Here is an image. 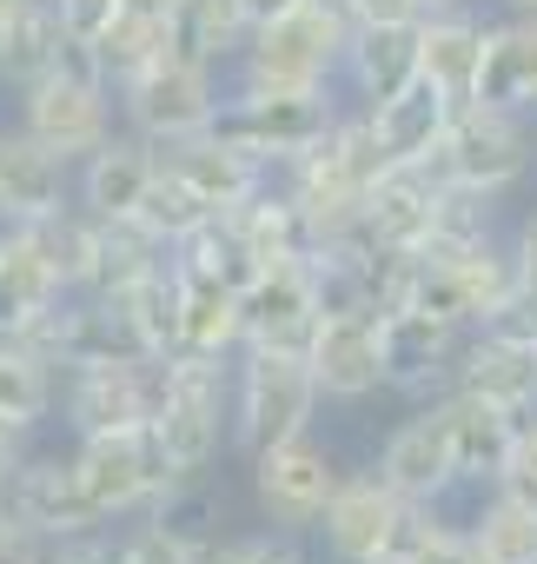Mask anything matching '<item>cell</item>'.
Instances as JSON below:
<instances>
[{
    "label": "cell",
    "mask_w": 537,
    "mask_h": 564,
    "mask_svg": "<svg viewBox=\"0 0 537 564\" xmlns=\"http://www.w3.org/2000/svg\"><path fill=\"white\" fill-rule=\"evenodd\" d=\"M352 21L339 14V0H299L293 14L252 28L245 54L226 67V87L252 94H306V87H339Z\"/></svg>",
    "instance_id": "obj_1"
},
{
    "label": "cell",
    "mask_w": 537,
    "mask_h": 564,
    "mask_svg": "<svg viewBox=\"0 0 537 564\" xmlns=\"http://www.w3.org/2000/svg\"><path fill=\"white\" fill-rule=\"evenodd\" d=\"M319 379L306 352L286 346H239L232 352V452H265L313 432L319 419Z\"/></svg>",
    "instance_id": "obj_2"
},
{
    "label": "cell",
    "mask_w": 537,
    "mask_h": 564,
    "mask_svg": "<svg viewBox=\"0 0 537 564\" xmlns=\"http://www.w3.org/2000/svg\"><path fill=\"white\" fill-rule=\"evenodd\" d=\"M153 425L173 471H212L232 445V352H173Z\"/></svg>",
    "instance_id": "obj_3"
},
{
    "label": "cell",
    "mask_w": 537,
    "mask_h": 564,
    "mask_svg": "<svg viewBox=\"0 0 537 564\" xmlns=\"http://www.w3.org/2000/svg\"><path fill=\"white\" fill-rule=\"evenodd\" d=\"M113 100H120V127L166 147V140H186V133H206L219 120V100H226V67H206L193 54H160L146 61L140 74L113 80Z\"/></svg>",
    "instance_id": "obj_4"
},
{
    "label": "cell",
    "mask_w": 537,
    "mask_h": 564,
    "mask_svg": "<svg viewBox=\"0 0 537 564\" xmlns=\"http://www.w3.org/2000/svg\"><path fill=\"white\" fill-rule=\"evenodd\" d=\"M346 87H306V94H252V87H226L212 133H226L232 147H245L265 173H280L293 153L319 147L339 113H346Z\"/></svg>",
    "instance_id": "obj_5"
},
{
    "label": "cell",
    "mask_w": 537,
    "mask_h": 564,
    "mask_svg": "<svg viewBox=\"0 0 537 564\" xmlns=\"http://www.w3.org/2000/svg\"><path fill=\"white\" fill-rule=\"evenodd\" d=\"M530 160H537V127H530V113H504V107H458L451 113V127H445V140H438V153L425 160V166H438L445 180H458V186H478V193H504V186H517L524 173H530Z\"/></svg>",
    "instance_id": "obj_6"
},
{
    "label": "cell",
    "mask_w": 537,
    "mask_h": 564,
    "mask_svg": "<svg viewBox=\"0 0 537 564\" xmlns=\"http://www.w3.org/2000/svg\"><path fill=\"white\" fill-rule=\"evenodd\" d=\"M74 465H80V478H87V491H94V505H100L107 524L146 518V505L179 478L153 419H146V425H127V432L74 438Z\"/></svg>",
    "instance_id": "obj_7"
},
{
    "label": "cell",
    "mask_w": 537,
    "mask_h": 564,
    "mask_svg": "<svg viewBox=\"0 0 537 564\" xmlns=\"http://www.w3.org/2000/svg\"><path fill=\"white\" fill-rule=\"evenodd\" d=\"M245 465H252V498H259L265 524H280V531H293V538L319 531L332 491L346 485L332 445H319L313 432H299V438H286V445H265V452H252Z\"/></svg>",
    "instance_id": "obj_8"
},
{
    "label": "cell",
    "mask_w": 537,
    "mask_h": 564,
    "mask_svg": "<svg viewBox=\"0 0 537 564\" xmlns=\"http://www.w3.org/2000/svg\"><path fill=\"white\" fill-rule=\"evenodd\" d=\"M160 392H166V359H153V352L113 359V366H74V372H61V419L74 438L127 432L160 412Z\"/></svg>",
    "instance_id": "obj_9"
},
{
    "label": "cell",
    "mask_w": 537,
    "mask_h": 564,
    "mask_svg": "<svg viewBox=\"0 0 537 564\" xmlns=\"http://www.w3.org/2000/svg\"><path fill=\"white\" fill-rule=\"evenodd\" d=\"M120 100H113V80H80V74H47L41 87H28L21 94V127L41 140V147H54L61 160H87L94 147H107L120 127Z\"/></svg>",
    "instance_id": "obj_10"
},
{
    "label": "cell",
    "mask_w": 537,
    "mask_h": 564,
    "mask_svg": "<svg viewBox=\"0 0 537 564\" xmlns=\"http://www.w3.org/2000/svg\"><path fill=\"white\" fill-rule=\"evenodd\" d=\"M405 505H445L464 478H458V438H451V405L445 392L425 399L412 419L392 425V438L379 445V465H372Z\"/></svg>",
    "instance_id": "obj_11"
},
{
    "label": "cell",
    "mask_w": 537,
    "mask_h": 564,
    "mask_svg": "<svg viewBox=\"0 0 537 564\" xmlns=\"http://www.w3.org/2000/svg\"><path fill=\"white\" fill-rule=\"evenodd\" d=\"M464 326L418 313V306H385L379 313V359H385V386L412 392V399H438L451 392V366H458Z\"/></svg>",
    "instance_id": "obj_12"
},
{
    "label": "cell",
    "mask_w": 537,
    "mask_h": 564,
    "mask_svg": "<svg viewBox=\"0 0 537 564\" xmlns=\"http://www.w3.org/2000/svg\"><path fill=\"white\" fill-rule=\"evenodd\" d=\"M405 498L379 478V471H359L332 491L326 518H319V538H326V557L332 564H392V544L405 531Z\"/></svg>",
    "instance_id": "obj_13"
},
{
    "label": "cell",
    "mask_w": 537,
    "mask_h": 564,
    "mask_svg": "<svg viewBox=\"0 0 537 564\" xmlns=\"http://www.w3.org/2000/svg\"><path fill=\"white\" fill-rule=\"evenodd\" d=\"M319 286H313V265L293 259V265H259L245 286H239V326H245V346H286V352H306L313 333H319Z\"/></svg>",
    "instance_id": "obj_14"
},
{
    "label": "cell",
    "mask_w": 537,
    "mask_h": 564,
    "mask_svg": "<svg viewBox=\"0 0 537 564\" xmlns=\"http://www.w3.org/2000/svg\"><path fill=\"white\" fill-rule=\"evenodd\" d=\"M8 498H14V511L54 544V538H74V531H100L107 518H100V505H94V491H87V478H80V465H74V452H28L8 478Z\"/></svg>",
    "instance_id": "obj_15"
},
{
    "label": "cell",
    "mask_w": 537,
    "mask_h": 564,
    "mask_svg": "<svg viewBox=\"0 0 537 564\" xmlns=\"http://www.w3.org/2000/svg\"><path fill=\"white\" fill-rule=\"evenodd\" d=\"M74 206V160L41 147L28 127H0V219L41 226Z\"/></svg>",
    "instance_id": "obj_16"
},
{
    "label": "cell",
    "mask_w": 537,
    "mask_h": 564,
    "mask_svg": "<svg viewBox=\"0 0 537 564\" xmlns=\"http://www.w3.org/2000/svg\"><path fill=\"white\" fill-rule=\"evenodd\" d=\"M153 173H160V147L120 127L107 147H94L74 166V206L94 213V219H133L146 186H153Z\"/></svg>",
    "instance_id": "obj_17"
},
{
    "label": "cell",
    "mask_w": 537,
    "mask_h": 564,
    "mask_svg": "<svg viewBox=\"0 0 537 564\" xmlns=\"http://www.w3.org/2000/svg\"><path fill=\"white\" fill-rule=\"evenodd\" d=\"M438 199H445V173L438 166H385L372 199H365V232L385 252H418L438 239Z\"/></svg>",
    "instance_id": "obj_18"
},
{
    "label": "cell",
    "mask_w": 537,
    "mask_h": 564,
    "mask_svg": "<svg viewBox=\"0 0 537 564\" xmlns=\"http://www.w3.org/2000/svg\"><path fill=\"white\" fill-rule=\"evenodd\" d=\"M160 166L166 173H179L206 206H219V213H232V206H245L265 180H273V173H265L245 147H232L226 133H186V140H166L160 147Z\"/></svg>",
    "instance_id": "obj_19"
},
{
    "label": "cell",
    "mask_w": 537,
    "mask_h": 564,
    "mask_svg": "<svg viewBox=\"0 0 537 564\" xmlns=\"http://www.w3.org/2000/svg\"><path fill=\"white\" fill-rule=\"evenodd\" d=\"M418 80V21H372L352 28L346 61H339V87L352 107H379L398 87Z\"/></svg>",
    "instance_id": "obj_20"
},
{
    "label": "cell",
    "mask_w": 537,
    "mask_h": 564,
    "mask_svg": "<svg viewBox=\"0 0 537 564\" xmlns=\"http://www.w3.org/2000/svg\"><path fill=\"white\" fill-rule=\"evenodd\" d=\"M313 379L326 405H359L385 386V359H379V319H319L313 346Z\"/></svg>",
    "instance_id": "obj_21"
},
{
    "label": "cell",
    "mask_w": 537,
    "mask_h": 564,
    "mask_svg": "<svg viewBox=\"0 0 537 564\" xmlns=\"http://www.w3.org/2000/svg\"><path fill=\"white\" fill-rule=\"evenodd\" d=\"M61 300H67V279L41 252L34 226H8V239H0V339H21Z\"/></svg>",
    "instance_id": "obj_22"
},
{
    "label": "cell",
    "mask_w": 537,
    "mask_h": 564,
    "mask_svg": "<svg viewBox=\"0 0 537 564\" xmlns=\"http://www.w3.org/2000/svg\"><path fill=\"white\" fill-rule=\"evenodd\" d=\"M445 405H451V438H458V478L478 485V491L504 485V471L517 458V438H524V412L471 399V392H445Z\"/></svg>",
    "instance_id": "obj_23"
},
{
    "label": "cell",
    "mask_w": 537,
    "mask_h": 564,
    "mask_svg": "<svg viewBox=\"0 0 537 564\" xmlns=\"http://www.w3.org/2000/svg\"><path fill=\"white\" fill-rule=\"evenodd\" d=\"M471 100L504 107V113H537V14H504V21L484 28Z\"/></svg>",
    "instance_id": "obj_24"
},
{
    "label": "cell",
    "mask_w": 537,
    "mask_h": 564,
    "mask_svg": "<svg viewBox=\"0 0 537 564\" xmlns=\"http://www.w3.org/2000/svg\"><path fill=\"white\" fill-rule=\"evenodd\" d=\"M226 226H232V239L252 252V265H293V259H313V252H319L313 219L299 213V199H293L280 180H265L245 206H232Z\"/></svg>",
    "instance_id": "obj_25"
},
{
    "label": "cell",
    "mask_w": 537,
    "mask_h": 564,
    "mask_svg": "<svg viewBox=\"0 0 537 564\" xmlns=\"http://www.w3.org/2000/svg\"><path fill=\"white\" fill-rule=\"evenodd\" d=\"M451 392L511 405V412H537V346H504L491 333H464L458 366H451Z\"/></svg>",
    "instance_id": "obj_26"
},
{
    "label": "cell",
    "mask_w": 537,
    "mask_h": 564,
    "mask_svg": "<svg viewBox=\"0 0 537 564\" xmlns=\"http://www.w3.org/2000/svg\"><path fill=\"white\" fill-rule=\"evenodd\" d=\"M484 14L471 8H451V14H418V74L451 100V107H471L478 94V54H484Z\"/></svg>",
    "instance_id": "obj_27"
},
{
    "label": "cell",
    "mask_w": 537,
    "mask_h": 564,
    "mask_svg": "<svg viewBox=\"0 0 537 564\" xmlns=\"http://www.w3.org/2000/svg\"><path fill=\"white\" fill-rule=\"evenodd\" d=\"M451 100L418 74L412 87H398L392 100H379V107H365V120H372V133H379V147H385V160L392 166H425L431 153H438V140H445V127H451Z\"/></svg>",
    "instance_id": "obj_28"
},
{
    "label": "cell",
    "mask_w": 537,
    "mask_h": 564,
    "mask_svg": "<svg viewBox=\"0 0 537 564\" xmlns=\"http://www.w3.org/2000/svg\"><path fill=\"white\" fill-rule=\"evenodd\" d=\"M61 41H67V28H61L54 0H14L8 21H0V87L14 100L28 87H41L61 67Z\"/></svg>",
    "instance_id": "obj_29"
},
{
    "label": "cell",
    "mask_w": 537,
    "mask_h": 564,
    "mask_svg": "<svg viewBox=\"0 0 537 564\" xmlns=\"http://www.w3.org/2000/svg\"><path fill=\"white\" fill-rule=\"evenodd\" d=\"M146 524H160L166 538H179L186 551H219L226 544V485L219 471H179L153 505H146Z\"/></svg>",
    "instance_id": "obj_30"
},
{
    "label": "cell",
    "mask_w": 537,
    "mask_h": 564,
    "mask_svg": "<svg viewBox=\"0 0 537 564\" xmlns=\"http://www.w3.org/2000/svg\"><path fill=\"white\" fill-rule=\"evenodd\" d=\"M166 34H173V54H193L206 67H232L252 41V14H245V0H173Z\"/></svg>",
    "instance_id": "obj_31"
},
{
    "label": "cell",
    "mask_w": 537,
    "mask_h": 564,
    "mask_svg": "<svg viewBox=\"0 0 537 564\" xmlns=\"http://www.w3.org/2000/svg\"><path fill=\"white\" fill-rule=\"evenodd\" d=\"M173 259V246L160 232H146L140 219H94V279H87V293H133L146 272H160Z\"/></svg>",
    "instance_id": "obj_32"
},
{
    "label": "cell",
    "mask_w": 537,
    "mask_h": 564,
    "mask_svg": "<svg viewBox=\"0 0 537 564\" xmlns=\"http://www.w3.org/2000/svg\"><path fill=\"white\" fill-rule=\"evenodd\" d=\"M61 405V366L28 339H0V425L41 432Z\"/></svg>",
    "instance_id": "obj_33"
},
{
    "label": "cell",
    "mask_w": 537,
    "mask_h": 564,
    "mask_svg": "<svg viewBox=\"0 0 537 564\" xmlns=\"http://www.w3.org/2000/svg\"><path fill=\"white\" fill-rule=\"evenodd\" d=\"M179 306H186V352H239L245 346V326H239V286L226 279H206L193 265H179Z\"/></svg>",
    "instance_id": "obj_34"
},
{
    "label": "cell",
    "mask_w": 537,
    "mask_h": 564,
    "mask_svg": "<svg viewBox=\"0 0 537 564\" xmlns=\"http://www.w3.org/2000/svg\"><path fill=\"white\" fill-rule=\"evenodd\" d=\"M464 531L484 564H537V505H524L511 485H491L464 518Z\"/></svg>",
    "instance_id": "obj_35"
},
{
    "label": "cell",
    "mask_w": 537,
    "mask_h": 564,
    "mask_svg": "<svg viewBox=\"0 0 537 564\" xmlns=\"http://www.w3.org/2000/svg\"><path fill=\"white\" fill-rule=\"evenodd\" d=\"M120 306H127L140 346H146L153 359L186 352V306H179V272H173V259H166L160 272H146L133 293H120Z\"/></svg>",
    "instance_id": "obj_36"
},
{
    "label": "cell",
    "mask_w": 537,
    "mask_h": 564,
    "mask_svg": "<svg viewBox=\"0 0 537 564\" xmlns=\"http://www.w3.org/2000/svg\"><path fill=\"white\" fill-rule=\"evenodd\" d=\"M133 219H140L146 232H160L166 246H186L193 232H206V226H212V219H226V213H219V206H206V199H199V193H193L179 173H166V166H160Z\"/></svg>",
    "instance_id": "obj_37"
},
{
    "label": "cell",
    "mask_w": 537,
    "mask_h": 564,
    "mask_svg": "<svg viewBox=\"0 0 537 564\" xmlns=\"http://www.w3.org/2000/svg\"><path fill=\"white\" fill-rule=\"evenodd\" d=\"M173 47V34H166V21H153V14H113V28L100 34V61H107V74L113 80H127V74H140L146 61H160Z\"/></svg>",
    "instance_id": "obj_38"
},
{
    "label": "cell",
    "mask_w": 537,
    "mask_h": 564,
    "mask_svg": "<svg viewBox=\"0 0 537 564\" xmlns=\"http://www.w3.org/2000/svg\"><path fill=\"white\" fill-rule=\"evenodd\" d=\"M471 333H491V339H504V346H537V286H530V279H517V286H511Z\"/></svg>",
    "instance_id": "obj_39"
},
{
    "label": "cell",
    "mask_w": 537,
    "mask_h": 564,
    "mask_svg": "<svg viewBox=\"0 0 537 564\" xmlns=\"http://www.w3.org/2000/svg\"><path fill=\"white\" fill-rule=\"evenodd\" d=\"M206 564H306V551H299V538L293 531H245V538H226Z\"/></svg>",
    "instance_id": "obj_40"
},
{
    "label": "cell",
    "mask_w": 537,
    "mask_h": 564,
    "mask_svg": "<svg viewBox=\"0 0 537 564\" xmlns=\"http://www.w3.org/2000/svg\"><path fill=\"white\" fill-rule=\"evenodd\" d=\"M47 564H127V544H120L113 524H100V531L54 538V544H47Z\"/></svg>",
    "instance_id": "obj_41"
},
{
    "label": "cell",
    "mask_w": 537,
    "mask_h": 564,
    "mask_svg": "<svg viewBox=\"0 0 537 564\" xmlns=\"http://www.w3.org/2000/svg\"><path fill=\"white\" fill-rule=\"evenodd\" d=\"M120 544H127V564H206V551H186L179 538H166L160 524H127L120 531Z\"/></svg>",
    "instance_id": "obj_42"
},
{
    "label": "cell",
    "mask_w": 537,
    "mask_h": 564,
    "mask_svg": "<svg viewBox=\"0 0 537 564\" xmlns=\"http://www.w3.org/2000/svg\"><path fill=\"white\" fill-rule=\"evenodd\" d=\"M0 564H47V538L14 511L8 485H0Z\"/></svg>",
    "instance_id": "obj_43"
},
{
    "label": "cell",
    "mask_w": 537,
    "mask_h": 564,
    "mask_svg": "<svg viewBox=\"0 0 537 564\" xmlns=\"http://www.w3.org/2000/svg\"><path fill=\"white\" fill-rule=\"evenodd\" d=\"M54 8H61V28H67V34L100 41V34L113 28V14H120V0H54Z\"/></svg>",
    "instance_id": "obj_44"
},
{
    "label": "cell",
    "mask_w": 537,
    "mask_h": 564,
    "mask_svg": "<svg viewBox=\"0 0 537 564\" xmlns=\"http://www.w3.org/2000/svg\"><path fill=\"white\" fill-rule=\"evenodd\" d=\"M504 485H511V491H517L524 505H537V412L524 419V438H517V458H511Z\"/></svg>",
    "instance_id": "obj_45"
},
{
    "label": "cell",
    "mask_w": 537,
    "mask_h": 564,
    "mask_svg": "<svg viewBox=\"0 0 537 564\" xmlns=\"http://www.w3.org/2000/svg\"><path fill=\"white\" fill-rule=\"evenodd\" d=\"M339 14L352 28H372V21H418V0H339Z\"/></svg>",
    "instance_id": "obj_46"
},
{
    "label": "cell",
    "mask_w": 537,
    "mask_h": 564,
    "mask_svg": "<svg viewBox=\"0 0 537 564\" xmlns=\"http://www.w3.org/2000/svg\"><path fill=\"white\" fill-rule=\"evenodd\" d=\"M511 252H517V279H530V286H537V213L511 232Z\"/></svg>",
    "instance_id": "obj_47"
},
{
    "label": "cell",
    "mask_w": 537,
    "mask_h": 564,
    "mask_svg": "<svg viewBox=\"0 0 537 564\" xmlns=\"http://www.w3.org/2000/svg\"><path fill=\"white\" fill-rule=\"evenodd\" d=\"M299 0H245V14H252V28H265V21H280V14H293Z\"/></svg>",
    "instance_id": "obj_48"
},
{
    "label": "cell",
    "mask_w": 537,
    "mask_h": 564,
    "mask_svg": "<svg viewBox=\"0 0 537 564\" xmlns=\"http://www.w3.org/2000/svg\"><path fill=\"white\" fill-rule=\"evenodd\" d=\"M451 8H471V0H418V14H451Z\"/></svg>",
    "instance_id": "obj_49"
},
{
    "label": "cell",
    "mask_w": 537,
    "mask_h": 564,
    "mask_svg": "<svg viewBox=\"0 0 537 564\" xmlns=\"http://www.w3.org/2000/svg\"><path fill=\"white\" fill-rule=\"evenodd\" d=\"M504 14H537V0H497Z\"/></svg>",
    "instance_id": "obj_50"
},
{
    "label": "cell",
    "mask_w": 537,
    "mask_h": 564,
    "mask_svg": "<svg viewBox=\"0 0 537 564\" xmlns=\"http://www.w3.org/2000/svg\"><path fill=\"white\" fill-rule=\"evenodd\" d=\"M8 8H14V0H0V21H8Z\"/></svg>",
    "instance_id": "obj_51"
},
{
    "label": "cell",
    "mask_w": 537,
    "mask_h": 564,
    "mask_svg": "<svg viewBox=\"0 0 537 564\" xmlns=\"http://www.w3.org/2000/svg\"><path fill=\"white\" fill-rule=\"evenodd\" d=\"M0 239H8V219H0Z\"/></svg>",
    "instance_id": "obj_52"
},
{
    "label": "cell",
    "mask_w": 537,
    "mask_h": 564,
    "mask_svg": "<svg viewBox=\"0 0 537 564\" xmlns=\"http://www.w3.org/2000/svg\"><path fill=\"white\" fill-rule=\"evenodd\" d=\"M530 127H537V113H530Z\"/></svg>",
    "instance_id": "obj_53"
}]
</instances>
